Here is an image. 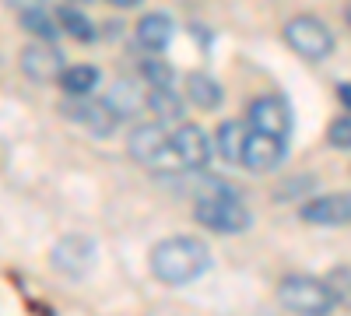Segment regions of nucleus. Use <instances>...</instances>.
I'll list each match as a JSON object with an SVG mask.
<instances>
[{
	"mask_svg": "<svg viewBox=\"0 0 351 316\" xmlns=\"http://www.w3.org/2000/svg\"><path fill=\"white\" fill-rule=\"evenodd\" d=\"M211 267V250L193 236H172L152 250V274L162 284H190Z\"/></svg>",
	"mask_w": 351,
	"mask_h": 316,
	"instance_id": "f257e3e1",
	"label": "nucleus"
},
{
	"mask_svg": "<svg viewBox=\"0 0 351 316\" xmlns=\"http://www.w3.org/2000/svg\"><path fill=\"white\" fill-rule=\"evenodd\" d=\"M193 215L204 228H211V232H221V236H236V232H246L253 225V211L239 200L236 190L228 186H215L208 193L197 197L193 204Z\"/></svg>",
	"mask_w": 351,
	"mask_h": 316,
	"instance_id": "f03ea898",
	"label": "nucleus"
},
{
	"mask_svg": "<svg viewBox=\"0 0 351 316\" xmlns=\"http://www.w3.org/2000/svg\"><path fill=\"white\" fill-rule=\"evenodd\" d=\"M208 158H211V137L193 123H183L180 130H169V141H165V148L152 169L190 172V169H204Z\"/></svg>",
	"mask_w": 351,
	"mask_h": 316,
	"instance_id": "7ed1b4c3",
	"label": "nucleus"
},
{
	"mask_svg": "<svg viewBox=\"0 0 351 316\" xmlns=\"http://www.w3.org/2000/svg\"><path fill=\"white\" fill-rule=\"evenodd\" d=\"M278 299L295 316H330L337 309V295L330 292V284L316 278H302V274L285 278L278 284Z\"/></svg>",
	"mask_w": 351,
	"mask_h": 316,
	"instance_id": "20e7f679",
	"label": "nucleus"
},
{
	"mask_svg": "<svg viewBox=\"0 0 351 316\" xmlns=\"http://www.w3.org/2000/svg\"><path fill=\"white\" fill-rule=\"evenodd\" d=\"M285 42L306 60H327L334 53V32L319 18H309V14L291 18L285 25Z\"/></svg>",
	"mask_w": 351,
	"mask_h": 316,
	"instance_id": "39448f33",
	"label": "nucleus"
},
{
	"mask_svg": "<svg viewBox=\"0 0 351 316\" xmlns=\"http://www.w3.org/2000/svg\"><path fill=\"white\" fill-rule=\"evenodd\" d=\"M60 112H64V120H71V123H77V127H84L88 134H95V137H109L116 127H120V120L112 117V112L106 109V102L102 99H64L60 102Z\"/></svg>",
	"mask_w": 351,
	"mask_h": 316,
	"instance_id": "423d86ee",
	"label": "nucleus"
},
{
	"mask_svg": "<svg viewBox=\"0 0 351 316\" xmlns=\"http://www.w3.org/2000/svg\"><path fill=\"white\" fill-rule=\"evenodd\" d=\"M250 127L256 134H267L278 141H288L291 134V109L281 95H263L250 106Z\"/></svg>",
	"mask_w": 351,
	"mask_h": 316,
	"instance_id": "0eeeda50",
	"label": "nucleus"
},
{
	"mask_svg": "<svg viewBox=\"0 0 351 316\" xmlns=\"http://www.w3.org/2000/svg\"><path fill=\"white\" fill-rule=\"evenodd\" d=\"M64 53L56 49L53 42H32L21 49V71L28 74V81H39V84H49L60 77L64 71Z\"/></svg>",
	"mask_w": 351,
	"mask_h": 316,
	"instance_id": "6e6552de",
	"label": "nucleus"
},
{
	"mask_svg": "<svg viewBox=\"0 0 351 316\" xmlns=\"http://www.w3.org/2000/svg\"><path fill=\"white\" fill-rule=\"evenodd\" d=\"M285 162V141L267 137V134H246V145H243V158L239 165H246L250 172H274Z\"/></svg>",
	"mask_w": 351,
	"mask_h": 316,
	"instance_id": "1a4fd4ad",
	"label": "nucleus"
},
{
	"mask_svg": "<svg viewBox=\"0 0 351 316\" xmlns=\"http://www.w3.org/2000/svg\"><path fill=\"white\" fill-rule=\"evenodd\" d=\"M49 260H53L56 271H64L71 278H81L88 267H92V260H95V243L88 236H67V239H60L53 246Z\"/></svg>",
	"mask_w": 351,
	"mask_h": 316,
	"instance_id": "9d476101",
	"label": "nucleus"
},
{
	"mask_svg": "<svg viewBox=\"0 0 351 316\" xmlns=\"http://www.w3.org/2000/svg\"><path fill=\"white\" fill-rule=\"evenodd\" d=\"M302 218H306L309 225H327V228L348 225V218H351V197H348L344 190H341V193L313 197V200H306V204H302Z\"/></svg>",
	"mask_w": 351,
	"mask_h": 316,
	"instance_id": "9b49d317",
	"label": "nucleus"
},
{
	"mask_svg": "<svg viewBox=\"0 0 351 316\" xmlns=\"http://www.w3.org/2000/svg\"><path fill=\"white\" fill-rule=\"evenodd\" d=\"M165 141H169V127L165 123H141L130 141H127V151L130 158H137L141 165H155V158L162 155L165 148Z\"/></svg>",
	"mask_w": 351,
	"mask_h": 316,
	"instance_id": "f8f14e48",
	"label": "nucleus"
},
{
	"mask_svg": "<svg viewBox=\"0 0 351 316\" xmlns=\"http://www.w3.org/2000/svg\"><path fill=\"white\" fill-rule=\"evenodd\" d=\"M102 102H106V109L112 112L116 120H130V117H137L141 106H144V92H141L137 81H116Z\"/></svg>",
	"mask_w": 351,
	"mask_h": 316,
	"instance_id": "ddd939ff",
	"label": "nucleus"
},
{
	"mask_svg": "<svg viewBox=\"0 0 351 316\" xmlns=\"http://www.w3.org/2000/svg\"><path fill=\"white\" fill-rule=\"evenodd\" d=\"M246 134H250V127H246L243 120H225V123L218 127V134H215L211 151H218L228 165H239L243 145H246Z\"/></svg>",
	"mask_w": 351,
	"mask_h": 316,
	"instance_id": "4468645a",
	"label": "nucleus"
},
{
	"mask_svg": "<svg viewBox=\"0 0 351 316\" xmlns=\"http://www.w3.org/2000/svg\"><path fill=\"white\" fill-rule=\"evenodd\" d=\"M172 39V18L162 14V11H152L137 21V42L152 53H162Z\"/></svg>",
	"mask_w": 351,
	"mask_h": 316,
	"instance_id": "2eb2a0df",
	"label": "nucleus"
},
{
	"mask_svg": "<svg viewBox=\"0 0 351 316\" xmlns=\"http://www.w3.org/2000/svg\"><path fill=\"white\" fill-rule=\"evenodd\" d=\"M56 81H60V88H64L71 99H84V95H92V92L99 88L102 74H99V67H92V64H74V67H64Z\"/></svg>",
	"mask_w": 351,
	"mask_h": 316,
	"instance_id": "dca6fc26",
	"label": "nucleus"
},
{
	"mask_svg": "<svg viewBox=\"0 0 351 316\" xmlns=\"http://www.w3.org/2000/svg\"><path fill=\"white\" fill-rule=\"evenodd\" d=\"M144 106H148L155 117H158V123L183 120V99L176 95L172 88H152L148 95H144Z\"/></svg>",
	"mask_w": 351,
	"mask_h": 316,
	"instance_id": "f3484780",
	"label": "nucleus"
},
{
	"mask_svg": "<svg viewBox=\"0 0 351 316\" xmlns=\"http://www.w3.org/2000/svg\"><path fill=\"white\" fill-rule=\"evenodd\" d=\"M53 21H56V28H60V32H67V36L77 39V42H92V39L99 36V28L88 21V14H81L77 8H60Z\"/></svg>",
	"mask_w": 351,
	"mask_h": 316,
	"instance_id": "a211bd4d",
	"label": "nucleus"
},
{
	"mask_svg": "<svg viewBox=\"0 0 351 316\" xmlns=\"http://www.w3.org/2000/svg\"><path fill=\"white\" fill-rule=\"evenodd\" d=\"M186 95H190V102H197V109H218L221 84L211 74H190L186 77Z\"/></svg>",
	"mask_w": 351,
	"mask_h": 316,
	"instance_id": "6ab92c4d",
	"label": "nucleus"
},
{
	"mask_svg": "<svg viewBox=\"0 0 351 316\" xmlns=\"http://www.w3.org/2000/svg\"><path fill=\"white\" fill-rule=\"evenodd\" d=\"M21 28H25V32H32V36H39L43 42H53L56 36H60V28H56V21H53L49 14H43V11L21 14Z\"/></svg>",
	"mask_w": 351,
	"mask_h": 316,
	"instance_id": "aec40b11",
	"label": "nucleus"
},
{
	"mask_svg": "<svg viewBox=\"0 0 351 316\" xmlns=\"http://www.w3.org/2000/svg\"><path fill=\"white\" fill-rule=\"evenodd\" d=\"M141 74H144V81H152V88H172V77H176L165 60H144Z\"/></svg>",
	"mask_w": 351,
	"mask_h": 316,
	"instance_id": "412c9836",
	"label": "nucleus"
},
{
	"mask_svg": "<svg viewBox=\"0 0 351 316\" xmlns=\"http://www.w3.org/2000/svg\"><path fill=\"white\" fill-rule=\"evenodd\" d=\"M330 145L341 148V151L351 148V120H348V117H341V120L330 123Z\"/></svg>",
	"mask_w": 351,
	"mask_h": 316,
	"instance_id": "4be33fe9",
	"label": "nucleus"
},
{
	"mask_svg": "<svg viewBox=\"0 0 351 316\" xmlns=\"http://www.w3.org/2000/svg\"><path fill=\"white\" fill-rule=\"evenodd\" d=\"M4 4L18 14H32V11H43L46 8V0H4Z\"/></svg>",
	"mask_w": 351,
	"mask_h": 316,
	"instance_id": "5701e85b",
	"label": "nucleus"
},
{
	"mask_svg": "<svg viewBox=\"0 0 351 316\" xmlns=\"http://www.w3.org/2000/svg\"><path fill=\"white\" fill-rule=\"evenodd\" d=\"M109 4H116V8H141V0H109Z\"/></svg>",
	"mask_w": 351,
	"mask_h": 316,
	"instance_id": "b1692460",
	"label": "nucleus"
},
{
	"mask_svg": "<svg viewBox=\"0 0 351 316\" xmlns=\"http://www.w3.org/2000/svg\"><path fill=\"white\" fill-rule=\"evenodd\" d=\"M74 4H88V0H74Z\"/></svg>",
	"mask_w": 351,
	"mask_h": 316,
	"instance_id": "393cba45",
	"label": "nucleus"
}]
</instances>
